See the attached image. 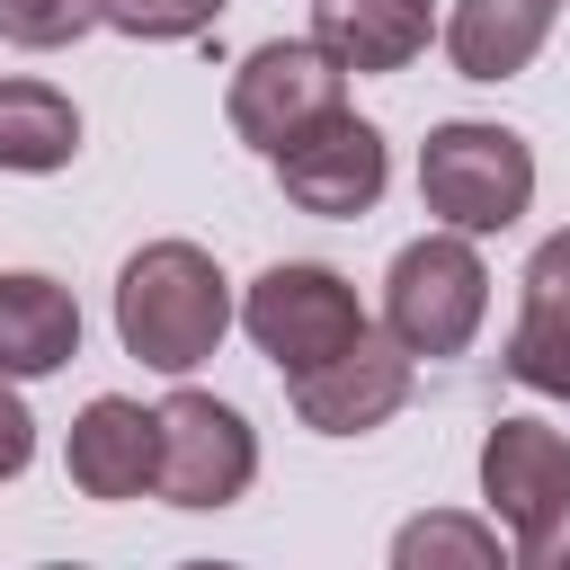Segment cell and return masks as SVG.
I'll use <instances>...</instances> for the list:
<instances>
[{
  "label": "cell",
  "instance_id": "cell-1",
  "mask_svg": "<svg viewBox=\"0 0 570 570\" xmlns=\"http://www.w3.org/2000/svg\"><path fill=\"white\" fill-rule=\"evenodd\" d=\"M232 330V285L196 240H142L116 276V338L151 374H196Z\"/></svg>",
  "mask_w": 570,
  "mask_h": 570
},
{
  "label": "cell",
  "instance_id": "cell-2",
  "mask_svg": "<svg viewBox=\"0 0 570 570\" xmlns=\"http://www.w3.org/2000/svg\"><path fill=\"white\" fill-rule=\"evenodd\" d=\"M490 321V267H481V240L472 232H419L410 249H392L383 267V330L410 347V356H463Z\"/></svg>",
  "mask_w": 570,
  "mask_h": 570
},
{
  "label": "cell",
  "instance_id": "cell-3",
  "mask_svg": "<svg viewBox=\"0 0 570 570\" xmlns=\"http://www.w3.org/2000/svg\"><path fill=\"white\" fill-rule=\"evenodd\" d=\"M419 205L445 223V232H508L525 205H534V151L525 134L508 125H481V116H454L419 142Z\"/></svg>",
  "mask_w": 570,
  "mask_h": 570
},
{
  "label": "cell",
  "instance_id": "cell-4",
  "mask_svg": "<svg viewBox=\"0 0 570 570\" xmlns=\"http://www.w3.org/2000/svg\"><path fill=\"white\" fill-rule=\"evenodd\" d=\"M481 499L525 570H570V436L543 419H499L481 436Z\"/></svg>",
  "mask_w": 570,
  "mask_h": 570
},
{
  "label": "cell",
  "instance_id": "cell-5",
  "mask_svg": "<svg viewBox=\"0 0 570 570\" xmlns=\"http://www.w3.org/2000/svg\"><path fill=\"white\" fill-rule=\"evenodd\" d=\"M240 330H249V347H258L276 374H312L321 356H338V347L365 338L374 321H365V303H356V285H347L338 267H321V258H276V267L249 276Z\"/></svg>",
  "mask_w": 570,
  "mask_h": 570
},
{
  "label": "cell",
  "instance_id": "cell-6",
  "mask_svg": "<svg viewBox=\"0 0 570 570\" xmlns=\"http://www.w3.org/2000/svg\"><path fill=\"white\" fill-rule=\"evenodd\" d=\"M330 107H347V71L330 62L321 36H267V45H249L240 71H232V89H223L232 134H240L249 151H267V160H276L303 125H321Z\"/></svg>",
  "mask_w": 570,
  "mask_h": 570
},
{
  "label": "cell",
  "instance_id": "cell-7",
  "mask_svg": "<svg viewBox=\"0 0 570 570\" xmlns=\"http://www.w3.org/2000/svg\"><path fill=\"white\" fill-rule=\"evenodd\" d=\"M151 419H160V472H151V490L169 508H232L258 481V436H249V419L232 401L169 392Z\"/></svg>",
  "mask_w": 570,
  "mask_h": 570
},
{
  "label": "cell",
  "instance_id": "cell-8",
  "mask_svg": "<svg viewBox=\"0 0 570 570\" xmlns=\"http://www.w3.org/2000/svg\"><path fill=\"white\" fill-rule=\"evenodd\" d=\"M276 187H285L294 214L356 223V214L383 205V187H392V151H383V134H374L365 116L330 107L321 125H303V134L276 151Z\"/></svg>",
  "mask_w": 570,
  "mask_h": 570
},
{
  "label": "cell",
  "instance_id": "cell-9",
  "mask_svg": "<svg viewBox=\"0 0 570 570\" xmlns=\"http://www.w3.org/2000/svg\"><path fill=\"white\" fill-rule=\"evenodd\" d=\"M410 374H419V356H410L392 330H365V338H347L338 356H321L312 374H285V401H294V419L321 428V436H365V428H383V419L410 401Z\"/></svg>",
  "mask_w": 570,
  "mask_h": 570
},
{
  "label": "cell",
  "instance_id": "cell-10",
  "mask_svg": "<svg viewBox=\"0 0 570 570\" xmlns=\"http://www.w3.org/2000/svg\"><path fill=\"white\" fill-rule=\"evenodd\" d=\"M62 472L80 499H142L160 472V419L125 392H98L62 436Z\"/></svg>",
  "mask_w": 570,
  "mask_h": 570
},
{
  "label": "cell",
  "instance_id": "cell-11",
  "mask_svg": "<svg viewBox=\"0 0 570 570\" xmlns=\"http://www.w3.org/2000/svg\"><path fill=\"white\" fill-rule=\"evenodd\" d=\"M499 365L525 392L570 401V232L534 240V258L517 276V330H508V356Z\"/></svg>",
  "mask_w": 570,
  "mask_h": 570
},
{
  "label": "cell",
  "instance_id": "cell-12",
  "mask_svg": "<svg viewBox=\"0 0 570 570\" xmlns=\"http://www.w3.org/2000/svg\"><path fill=\"white\" fill-rule=\"evenodd\" d=\"M312 36L330 45L338 71L374 80V71H410L436 36L428 0H312Z\"/></svg>",
  "mask_w": 570,
  "mask_h": 570
},
{
  "label": "cell",
  "instance_id": "cell-13",
  "mask_svg": "<svg viewBox=\"0 0 570 570\" xmlns=\"http://www.w3.org/2000/svg\"><path fill=\"white\" fill-rule=\"evenodd\" d=\"M71 356H80V303H71V285H53L36 267L0 276V374L36 383V374H62Z\"/></svg>",
  "mask_w": 570,
  "mask_h": 570
},
{
  "label": "cell",
  "instance_id": "cell-14",
  "mask_svg": "<svg viewBox=\"0 0 570 570\" xmlns=\"http://www.w3.org/2000/svg\"><path fill=\"white\" fill-rule=\"evenodd\" d=\"M561 9H570V0H454V18H445V62H454L463 80H517V71L543 53V36H552Z\"/></svg>",
  "mask_w": 570,
  "mask_h": 570
},
{
  "label": "cell",
  "instance_id": "cell-15",
  "mask_svg": "<svg viewBox=\"0 0 570 570\" xmlns=\"http://www.w3.org/2000/svg\"><path fill=\"white\" fill-rule=\"evenodd\" d=\"M80 151V107L53 80H0V169L9 178H53Z\"/></svg>",
  "mask_w": 570,
  "mask_h": 570
},
{
  "label": "cell",
  "instance_id": "cell-16",
  "mask_svg": "<svg viewBox=\"0 0 570 570\" xmlns=\"http://www.w3.org/2000/svg\"><path fill=\"white\" fill-rule=\"evenodd\" d=\"M392 561L401 570H499V525H481V517H410L401 534H392Z\"/></svg>",
  "mask_w": 570,
  "mask_h": 570
},
{
  "label": "cell",
  "instance_id": "cell-17",
  "mask_svg": "<svg viewBox=\"0 0 570 570\" xmlns=\"http://www.w3.org/2000/svg\"><path fill=\"white\" fill-rule=\"evenodd\" d=\"M89 27H107V0H0V45H27V53L80 45Z\"/></svg>",
  "mask_w": 570,
  "mask_h": 570
},
{
  "label": "cell",
  "instance_id": "cell-18",
  "mask_svg": "<svg viewBox=\"0 0 570 570\" xmlns=\"http://www.w3.org/2000/svg\"><path fill=\"white\" fill-rule=\"evenodd\" d=\"M232 0H107V27L134 36V45H187L223 18Z\"/></svg>",
  "mask_w": 570,
  "mask_h": 570
},
{
  "label": "cell",
  "instance_id": "cell-19",
  "mask_svg": "<svg viewBox=\"0 0 570 570\" xmlns=\"http://www.w3.org/2000/svg\"><path fill=\"white\" fill-rule=\"evenodd\" d=\"M36 463V419H27V401H18V383L0 374V481H18Z\"/></svg>",
  "mask_w": 570,
  "mask_h": 570
}]
</instances>
